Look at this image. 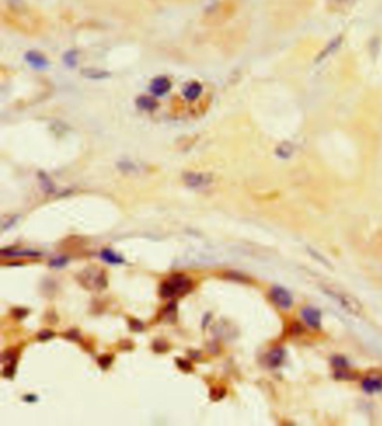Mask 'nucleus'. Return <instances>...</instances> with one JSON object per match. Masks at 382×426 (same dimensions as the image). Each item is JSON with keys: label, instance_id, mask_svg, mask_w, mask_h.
Returning <instances> with one entry per match:
<instances>
[{"label": "nucleus", "instance_id": "obj_1", "mask_svg": "<svg viewBox=\"0 0 382 426\" xmlns=\"http://www.w3.org/2000/svg\"><path fill=\"white\" fill-rule=\"evenodd\" d=\"M192 287L193 283L189 277L184 274H174L161 284L160 293L163 298L182 297L192 290Z\"/></svg>", "mask_w": 382, "mask_h": 426}, {"label": "nucleus", "instance_id": "obj_2", "mask_svg": "<svg viewBox=\"0 0 382 426\" xmlns=\"http://www.w3.org/2000/svg\"><path fill=\"white\" fill-rule=\"evenodd\" d=\"M184 182L190 188H206L213 182L211 174L203 172H186L184 174Z\"/></svg>", "mask_w": 382, "mask_h": 426}, {"label": "nucleus", "instance_id": "obj_3", "mask_svg": "<svg viewBox=\"0 0 382 426\" xmlns=\"http://www.w3.org/2000/svg\"><path fill=\"white\" fill-rule=\"evenodd\" d=\"M270 299L280 309H289L293 305V297L285 288L276 286L271 289Z\"/></svg>", "mask_w": 382, "mask_h": 426}, {"label": "nucleus", "instance_id": "obj_4", "mask_svg": "<svg viewBox=\"0 0 382 426\" xmlns=\"http://www.w3.org/2000/svg\"><path fill=\"white\" fill-rule=\"evenodd\" d=\"M302 318L306 324L314 328V329H320L322 325V313L319 309L313 307H305L302 309Z\"/></svg>", "mask_w": 382, "mask_h": 426}, {"label": "nucleus", "instance_id": "obj_5", "mask_svg": "<svg viewBox=\"0 0 382 426\" xmlns=\"http://www.w3.org/2000/svg\"><path fill=\"white\" fill-rule=\"evenodd\" d=\"M171 86H172V84H171V82H169L168 79L157 78V79L152 81V83L150 85V90L155 95L162 96L164 94H166V93L169 90H171Z\"/></svg>", "mask_w": 382, "mask_h": 426}, {"label": "nucleus", "instance_id": "obj_6", "mask_svg": "<svg viewBox=\"0 0 382 426\" xmlns=\"http://www.w3.org/2000/svg\"><path fill=\"white\" fill-rule=\"evenodd\" d=\"M362 389L368 394H373L376 392L382 390V380L374 377H367L362 381Z\"/></svg>", "mask_w": 382, "mask_h": 426}, {"label": "nucleus", "instance_id": "obj_7", "mask_svg": "<svg viewBox=\"0 0 382 426\" xmlns=\"http://www.w3.org/2000/svg\"><path fill=\"white\" fill-rule=\"evenodd\" d=\"M283 356H285V352H283L281 348L272 349V350L267 354V357H266L267 364H268L269 367L276 368L278 367V366H280V364L282 363Z\"/></svg>", "mask_w": 382, "mask_h": 426}, {"label": "nucleus", "instance_id": "obj_8", "mask_svg": "<svg viewBox=\"0 0 382 426\" xmlns=\"http://www.w3.org/2000/svg\"><path fill=\"white\" fill-rule=\"evenodd\" d=\"M26 59H27V61H28V63L30 65H33V66L36 67V68H43V67H45L46 65H47L46 58L44 56H43V55H41V54L35 53V52L27 53Z\"/></svg>", "mask_w": 382, "mask_h": 426}, {"label": "nucleus", "instance_id": "obj_9", "mask_svg": "<svg viewBox=\"0 0 382 426\" xmlns=\"http://www.w3.org/2000/svg\"><path fill=\"white\" fill-rule=\"evenodd\" d=\"M101 258L102 260L107 262V263H110V264H121L124 262V260L121 258V256L118 255L117 253H114L112 250L110 248H105L101 251Z\"/></svg>", "mask_w": 382, "mask_h": 426}, {"label": "nucleus", "instance_id": "obj_10", "mask_svg": "<svg viewBox=\"0 0 382 426\" xmlns=\"http://www.w3.org/2000/svg\"><path fill=\"white\" fill-rule=\"evenodd\" d=\"M201 92H202V86H201V84L200 83H196V82H193V83H190L186 87H185V89H184V95L188 100H195L196 97L200 96Z\"/></svg>", "mask_w": 382, "mask_h": 426}, {"label": "nucleus", "instance_id": "obj_11", "mask_svg": "<svg viewBox=\"0 0 382 426\" xmlns=\"http://www.w3.org/2000/svg\"><path fill=\"white\" fill-rule=\"evenodd\" d=\"M341 42H342V37L335 38L334 41L331 42V43L329 44V45H327V47L325 48V50L320 54V56L317 57V62H321L322 59H324L327 55H330V54H331L332 52H334V50H336V48H337L338 46H340Z\"/></svg>", "mask_w": 382, "mask_h": 426}, {"label": "nucleus", "instance_id": "obj_12", "mask_svg": "<svg viewBox=\"0 0 382 426\" xmlns=\"http://www.w3.org/2000/svg\"><path fill=\"white\" fill-rule=\"evenodd\" d=\"M276 155L279 158H281V159H287V158H289L293 155V148L289 145L283 144L278 147L276 150Z\"/></svg>", "mask_w": 382, "mask_h": 426}, {"label": "nucleus", "instance_id": "obj_13", "mask_svg": "<svg viewBox=\"0 0 382 426\" xmlns=\"http://www.w3.org/2000/svg\"><path fill=\"white\" fill-rule=\"evenodd\" d=\"M137 104L139 108L141 109H145V110H151V109H154L157 104H156V101L152 100L151 97H140V99L137 101Z\"/></svg>", "mask_w": 382, "mask_h": 426}, {"label": "nucleus", "instance_id": "obj_14", "mask_svg": "<svg viewBox=\"0 0 382 426\" xmlns=\"http://www.w3.org/2000/svg\"><path fill=\"white\" fill-rule=\"evenodd\" d=\"M176 303L175 302H172L168 304V307H166L163 311V316L165 319H167L168 321H173L174 319H172V315H175L176 316Z\"/></svg>", "mask_w": 382, "mask_h": 426}, {"label": "nucleus", "instance_id": "obj_15", "mask_svg": "<svg viewBox=\"0 0 382 426\" xmlns=\"http://www.w3.org/2000/svg\"><path fill=\"white\" fill-rule=\"evenodd\" d=\"M332 364H333V366H334L335 368H338V369H341V370H344V369H347L348 367V364H347V362H346V359L344 358V357H334L332 359Z\"/></svg>", "mask_w": 382, "mask_h": 426}, {"label": "nucleus", "instance_id": "obj_16", "mask_svg": "<svg viewBox=\"0 0 382 426\" xmlns=\"http://www.w3.org/2000/svg\"><path fill=\"white\" fill-rule=\"evenodd\" d=\"M68 258H64V256H61V258H56V259H52L50 262V266L52 267H55V269H61V267H64L65 265L68 264Z\"/></svg>", "mask_w": 382, "mask_h": 426}, {"label": "nucleus", "instance_id": "obj_17", "mask_svg": "<svg viewBox=\"0 0 382 426\" xmlns=\"http://www.w3.org/2000/svg\"><path fill=\"white\" fill-rule=\"evenodd\" d=\"M152 349L156 352H165L168 349V343L164 340H156L152 343Z\"/></svg>", "mask_w": 382, "mask_h": 426}, {"label": "nucleus", "instance_id": "obj_18", "mask_svg": "<svg viewBox=\"0 0 382 426\" xmlns=\"http://www.w3.org/2000/svg\"><path fill=\"white\" fill-rule=\"evenodd\" d=\"M111 363H112V356H110V354H105V356H102L98 359V364L101 366L102 369H107L110 367Z\"/></svg>", "mask_w": 382, "mask_h": 426}, {"label": "nucleus", "instance_id": "obj_19", "mask_svg": "<svg viewBox=\"0 0 382 426\" xmlns=\"http://www.w3.org/2000/svg\"><path fill=\"white\" fill-rule=\"evenodd\" d=\"M176 364L178 366L179 369H182L184 371H190L193 369L192 367V364H190L188 360H185V359H176Z\"/></svg>", "mask_w": 382, "mask_h": 426}, {"label": "nucleus", "instance_id": "obj_20", "mask_svg": "<svg viewBox=\"0 0 382 426\" xmlns=\"http://www.w3.org/2000/svg\"><path fill=\"white\" fill-rule=\"evenodd\" d=\"M129 327H130V329L134 330V331H137V332L143 331V329H144L143 322L137 320V319L129 320Z\"/></svg>", "mask_w": 382, "mask_h": 426}, {"label": "nucleus", "instance_id": "obj_21", "mask_svg": "<svg viewBox=\"0 0 382 426\" xmlns=\"http://www.w3.org/2000/svg\"><path fill=\"white\" fill-rule=\"evenodd\" d=\"M12 314L15 316L16 319H23L25 316L28 314V310H26L24 308H15L12 310Z\"/></svg>", "mask_w": 382, "mask_h": 426}, {"label": "nucleus", "instance_id": "obj_22", "mask_svg": "<svg viewBox=\"0 0 382 426\" xmlns=\"http://www.w3.org/2000/svg\"><path fill=\"white\" fill-rule=\"evenodd\" d=\"M52 337H54V334L51 330H42L40 334H38V339L42 340V341L51 339Z\"/></svg>", "mask_w": 382, "mask_h": 426}, {"label": "nucleus", "instance_id": "obj_23", "mask_svg": "<svg viewBox=\"0 0 382 426\" xmlns=\"http://www.w3.org/2000/svg\"><path fill=\"white\" fill-rule=\"evenodd\" d=\"M24 400L26 401V402H28V403H34V402H36L37 401V397L35 396V395H27V396H25L24 397Z\"/></svg>", "mask_w": 382, "mask_h": 426}]
</instances>
